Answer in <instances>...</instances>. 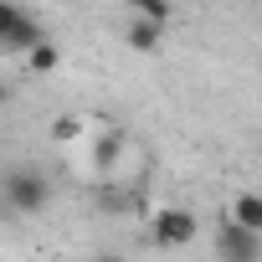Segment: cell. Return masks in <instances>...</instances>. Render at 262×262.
<instances>
[{"label":"cell","instance_id":"obj_5","mask_svg":"<svg viewBox=\"0 0 262 262\" xmlns=\"http://www.w3.org/2000/svg\"><path fill=\"white\" fill-rule=\"evenodd\" d=\"M123 47L128 52H160L165 47V26L160 21H149V16H128V26H123Z\"/></svg>","mask_w":262,"mask_h":262},{"label":"cell","instance_id":"obj_9","mask_svg":"<svg viewBox=\"0 0 262 262\" xmlns=\"http://www.w3.org/2000/svg\"><path fill=\"white\" fill-rule=\"evenodd\" d=\"M118 144H123V139H118V134H108V139L98 144V165H113V160H118Z\"/></svg>","mask_w":262,"mask_h":262},{"label":"cell","instance_id":"obj_7","mask_svg":"<svg viewBox=\"0 0 262 262\" xmlns=\"http://www.w3.org/2000/svg\"><path fill=\"white\" fill-rule=\"evenodd\" d=\"M26 67H31L36 77H47V72H57V67H62V52H57L52 41H41L36 52H26Z\"/></svg>","mask_w":262,"mask_h":262},{"label":"cell","instance_id":"obj_3","mask_svg":"<svg viewBox=\"0 0 262 262\" xmlns=\"http://www.w3.org/2000/svg\"><path fill=\"white\" fill-rule=\"evenodd\" d=\"M149 231H155V242H160V247H190V242L201 236V216H195V211H185V206H160Z\"/></svg>","mask_w":262,"mask_h":262},{"label":"cell","instance_id":"obj_1","mask_svg":"<svg viewBox=\"0 0 262 262\" xmlns=\"http://www.w3.org/2000/svg\"><path fill=\"white\" fill-rule=\"evenodd\" d=\"M0 190H6V206H11L16 216H41L47 201H52V180H47L36 165H16V170H6Z\"/></svg>","mask_w":262,"mask_h":262},{"label":"cell","instance_id":"obj_2","mask_svg":"<svg viewBox=\"0 0 262 262\" xmlns=\"http://www.w3.org/2000/svg\"><path fill=\"white\" fill-rule=\"evenodd\" d=\"M47 36H41V21L26 11V6H16V0H6L0 6V52L6 57H26V52H36Z\"/></svg>","mask_w":262,"mask_h":262},{"label":"cell","instance_id":"obj_8","mask_svg":"<svg viewBox=\"0 0 262 262\" xmlns=\"http://www.w3.org/2000/svg\"><path fill=\"white\" fill-rule=\"evenodd\" d=\"M128 6H134V16H149V21L170 26V0H128Z\"/></svg>","mask_w":262,"mask_h":262},{"label":"cell","instance_id":"obj_4","mask_svg":"<svg viewBox=\"0 0 262 262\" xmlns=\"http://www.w3.org/2000/svg\"><path fill=\"white\" fill-rule=\"evenodd\" d=\"M216 257L221 262H262V231H247L226 216L216 226Z\"/></svg>","mask_w":262,"mask_h":262},{"label":"cell","instance_id":"obj_6","mask_svg":"<svg viewBox=\"0 0 262 262\" xmlns=\"http://www.w3.org/2000/svg\"><path fill=\"white\" fill-rule=\"evenodd\" d=\"M231 221H236V226H247V231H262V195L242 190V195L231 201Z\"/></svg>","mask_w":262,"mask_h":262},{"label":"cell","instance_id":"obj_10","mask_svg":"<svg viewBox=\"0 0 262 262\" xmlns=\"http://www.w3.org/2000/svg\"><path fill=\"white\" fill-rule=\"evenodd\" d=\"M93 262H123V257H118V252H103V257H93Z\"/></svg>","mask_w":262,"mask_h":262}]
</instances>
